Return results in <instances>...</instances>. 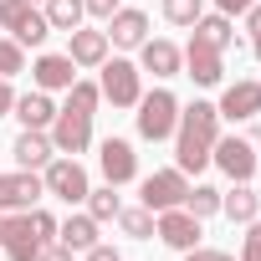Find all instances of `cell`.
<instances>
[{"instance_id": "1", "label": "cell", "mask_w": 261, "mask_h": 261, "mask_svg": "<svg viewBox=\"0 0 261 261\" xmlns=\"http://www.w3.org/2000/svg\"><path fill=\"white\" fill-rule=\"evenodd\" d=\"M215 139H220V113H215V102H200V97H195L190 108H179V128H174V169L200 174V169L210 164Z\"/></svg>"}, {"instance_id": "22", "label": "cell", "mask_w": 261, "mask_h": 261, "mask_svg": "<svg viewBox=\"0 0 261 261\" xmlns=\"http://www.w3.org/2000/svg\"><path fill=\"white\" fill-rule=\"evenodd\" d=\"M190 31H195L190 41H200V46H215V51L236 46V31H230V16H220V11H215V16H200V21H195Z\"/></svg>"}, {"instance_id": "24", "label": "cell", "mask_w": 261, "mask_h": 261, "mask_svg": "<svg viewBox=\"0 0 261 261\" xmlns=\"http://www.w3.org/2000/svg\"><path fill=\"white\" fill-rule=\"evenodd\" d=\"M97 102H102V87H97V82L77 77V82L67 87V113H82V118H92V113H97Z\"/></svg>"}, {"instance_id": "16", "label": "cell", "mask_w": 261, "mask_h": 261, "mask_svg": "<svg viewBox=\"0 0 261 261\" xmlns=\"http://www.w3.org/2000/svg\"><path fill=\"white\" fill-rule=\"evenodd\" d=\"M185 77H195V87H220V77H225V51L190 41V46H185Z\"/></svg>"}, {"instance_id": "15", "label": "cell", "mask_w": 261, "mask_h": 261, "mask_svg": "<svg viewBox=\"0 0 261 261\" xmlns=\"http://www.w3.org/2000/svg\"><path fill=\"white\" fill-rule=\"evenodd\" d=\"M139 72H154L159 82H164V77H179V72H185V51H179L174 41H164V36H149V41L139 46Z\"/></svg>"}, {"instance_id": "18", "label": "cell", "mask_w": 261, "mask_h": 261, "mask_svg": "<svg viewBox=\"0 0 261 261\" xmlns=\"http://www.w3.org/2000/svg\"><path fill=\"white\" fill-rule=\"evenodd\" d=\"M67 57L77 67H102L108 62V31H87V26L67 31Z\"/></svg>"}, {"instance_id": "37", "label": "cell", "mask_w": 261, "mask_h": 261, "mask_svg": "<svg viewBox=\"0 0 261 261\" xmlns=\"http://www.w3.org/2000/svg\"><path fill=\"white\" fill-rule=\"evenodd\" d=\"M72 256H77V251H67L62 241H51V246H41V256H36V261H72Z\"/></svg>"}, {"instance_id": "13", "label": "cell", "mask_w": 261, "mask_h": 261, "mask_svg": "<svg viewBox=\"0 0 261 261\" xmlns=\"http://www.w3.org/2000/svg\"><path fill=\"white\" fill-rule=\"evenodd\" d=\"M97 164H102V179H108V185L139 179V154H134L128 139H102V144H97Z\"/></svg>"}, {"instance_id": "32", "label": "cell", "mask_w": 261, "mask_h": 261, "mask_svg": "<svg viewBox=\"0 0 261 261\" xmlns=\"http://www.w3.org/2000/svg\"><path fill=\"white\" fill-rule=\"evenodd\" d=\"M241 261H261V215L246 225V241H241Z\"/></svg>"}, {"instance_id": "25", "label": "cell", "mask_w": 261, "mask_h": 261, "mask_svg": "<svg viewBox=\"0 0 261 261\" xmlns=\"http://www.w3.org/2000/svg\"><path fill=\"white\" fill-rule=\"evenodd\" d=\"M185 210H190L195 220L220 215V190H215V185H190V190H185Z\"/></svg>"}, {"instance_id": "36", "label": "cell", "mask_w": 261, "mask_h": 261, "mask_svg": "<svg viewBox=\"0 0 261 261\" xmlns=\"http://www.w3.org/2000/svg\"><path fill=\"white\" fill-rule=\"evenodd\" d=\"M82 11H87V16H97V21H108V16L118 11V0H82Z\"/></svg>"}, {"instance_id": "35", "label": "cell", "mask_w": 261, "mask_h": 261, "mask_svg": "<svg viewBox=\"0 0 261 261\" xmlns=\"http://www.w3.org/2000/svg\"><path fill=\"white\" fill-rule=\"evenodd\" d=\"M185 261H236L230 251H215V246H195V251H185Z\"/></svg>"}, {"instance_id": "29", "label": "cell", "mask_w": 261, "mask_h": 261, "mask_svg": "<svg viewBox=\"0 0 261 261\" xmlns=\"http://www.w3.org/2000/svg\"><path fill=\"white\" fill-rule=\"evenodd\" d=\"M200 16H205L200 0H164V21H169V26H195Z\"/></svg>"}, {"instance_id": "20", "label": "cell", "mask_w": 261, "mask_h": 261, "mask_svg": "<svg viewBox=\"0 0 261 261\" xmlns=\"http://www.w3.org/2000/svg\"><path fill=\"white\" fill-rule=\"evenodd\" d=\"M26 128H51V118H57V102H51V92H41V87H31V92H16V108H11Z\"/></svg>"}, {"instance_id": "41", "label": "cell", "mask_w": 261, "mask_h": 261, "mask_svg": "<svg viewBox=\"0 0 261 261\" xmlns=\"http://www.w3.org/2000/svg\"><path fill=\"white\" fill-rule=\"evenodd\" d=\"M251 51H256V62H261V36H256V41H251Z\"/></svg>"}, {"instance_id": "28", "label": "cell", "mask_w": 261, "mask_h": 261, "mask_svg": "<svg viewBox=\"0 0 261 261\" xmlns=\"http://www.w3.org/2000/svg\"><path fill=\"white\" fill-rule=\"evenodd\" d=\"M46 36H51V26H46V11L36 6V11H31L21 26H16V41H21V46H41Z\"/></svg>"}, {"instance_id": "42", "label": "cell", "mask_w": 261, "mask_h": 261, "mask_svg": "<svg viewBox=\"0 0 261 261\" xmlns=\"http://www.w3.org/2000/svg\"><path fill=\"white\" fill-rule=\"evenodd\" d=\"M0 236H6V210H0Z\"/></svg>"}, {"instance_id": "40", "label": "cell", "mask_w": 261, "mask_h": 261, "mask_svg": "<svg viewBox=\"0 0 261 261\" xmlns=\"http://www.w3.org/2000/svg\"><path fill=\"white\" fill-rule=\"evenodd\" d=\"M246 31H251V41H256V36H261V0H256V6H251V11H246Z\"/></svg>"}, {"instance_id": "8", "label": "cell", "mask_w": 261, "mask_h": 261, "mask_svg": "<svg viewBox=\"0 0 261 261\" xmlns=\"http://www.w3.org/2000/svg\"><path fill=\"white\" fill-rule=\"evenodd\" d=\"M46 195L36 169H16V174H0V210L16 215V210H36V200Z\"/></svg>"}, {"instance_id": "3", "label": "cell", "mask_w": 261, "mask_h": 261, "mask_svg": "<svg viewBox=\"0 0 261 261\" xmlns=\"http://www.w3.org/2000/svg\"><path fill=\"white\" fill-rule=\"evenodd\" d=\"M102 72V102H113V108H139V97H144V72L128 62V57H113V62H102L97 67Z\"/></svg>"}, {"instance_id": "21", "label": "cell", "mask_w": 261, "mask_h": 261, "mask_svg": "<svg viewBox=\"0 0 261 261\" xmlns=\"http://www.w3.org/2000/svg\"><path fill=\"white\" fill-rule=\"evenodd\" d=\"M57 241L67 251H87V246H97V220L87 210L82 215H67V220H57Z\"/></svg>"}, {"instance_id": "19", "label": "cell", "mask_w": 261, "mask_h": 261, "mask_svg": "<svg viewBox=\"0 0 261 261\" xmlns=\"http://www.w3.org/2000/svg\"><path fill=\"white\" fill-rule=\"evenodd\" d=\"M220 215L236 225H251L261 215V195L251 190V179H236V190H220Z\"/></svg>"}, {"instance_id": "23", "label": "cell", "mask_w": 261, "mask_h": 261, "mask_svg": "<svg viewBox=\"0 0 261 261\" xmlns=\"http://www.w3.org/2000/svg\"><path fill=\"white\" fill-rule=\"evenodd\" d=\"M41 11H46V26H51V31H77L82 16H87V11H82V0H46Z\"/></svg>"}, {"instance_id": "9", "label": "cell", "mask_w": 261, "mask_h": 261, "mask_svg": "<svg viewBox=\"0 0 261 261\" xmlns=\"http://www.w3.org/2000/svg\"><path fill=\"white\" fill-rule=\"evenodd\" d=\"M149 41V16L139 11V6H118L113 16H108V46H118V51H139Z\"/></svg>"}, {"instance_id": "10", "label": "cell", "mask_w": 261, "mask_h": 261, "mask_svg": "<svg viewBox=\"0 0 261 261\" xmlns=\"http://www.w3.org/2000/svg\"><path fill=\"white\" fill-rule=\"evenodd\" d=\"M41 236L31 230V210H16V215H6V236H0V251H6L11 261H36L41 256Z\"/></svg>"}, {"instance_id": "5", "label": "cell", "mask_w": 261, "mask_h": 261, "mask_svg": "<svg viewBox=\"0 0 261 261\" xmlns=\"http://www.w3.org/2000/svg\"><path fill=\"white\" fill-rule=\"evenodd\" d=\"M200 225H205V220H195L185 205H174V210H159V215H154V236H159L169 251H195V246H200V236H205Z\"/></svg>"}, {"instance_id": "17", "label": "cell", "mask_w": 261, "mask_h": 261, "mask_svg": "<svg viewBox=\"0 0 261 261\" xmlns=\"http://www.w3.org/2000/svg\"><path fill=\"white\" fill-rule=\"evenodd\" d=\"M11 154H16V164H21V169H46V164L57 159L46 128H21V139L11 144Z\"/></svg>"}, {"instance_id": "12", "label": "cell", "mask_w": 261, "mask_h": 261, "mask_svg": "<svg viewBox=\"0 0 261 261\" xmlns=\"http://www.w3.org/2000/svg\"><path fill=\"white\" fill-rule=\"evenodd\" d=\"M215 113H220V118H230V123H251V118H261V82H251V77L230 82V87L220 92Z\"/></svg>"}, {"instance_id": "4", "label": "cell", "mask_w": 261, "mask_h": 261, "mask_svg": "<svg viewBox=\"0 0 261 261\" xmlns=\"http://www.w3.org/2000/svg\"><path fill=\"white\" fill-rule=\"evenodd\" d=\"M41 185H46V195H57V200H67V205H82L87 190H92L87 169H82L72 154H67V159H51V164L41 169Z\"/></svg>"}, {"instance_id": "14", "label": "cell", "mask_w": 261, "mask_h": 261, "mask_svg": "<svg viewBox=\"0 0 261 261\" xmlns=\"http://www.w3.org/2000/svg\"><path fill=\"white\" fill-rule=\"evenodd\" d=\"M31 82H36L41 92H67V87L77 82V62H72L67 51H41V57L31 62Z\"/></svg>"}, {"instance_id": "33", "label": "cell", "mask_w": 261, "mask_h": 261, "mask_svg": "<svg viewBox=\"0 0 261 261\" xmlns=\"http://www.w3.org/2000/svg\"><path fill=\"white\" fill-rule=\"evenodd\" d=\"M31 230H36V236L51 246V241H57V215H46V210H31Z\"/></svg>"}, {"instance_id": "31", "label": "cell", "mask_w": 261, "mask_h": 261, "mask_svg": "<svg viewBox=\"0 0 261 261\" xmlns=\"http://www.w3.org/2000/svg\"><path fill=\"white\" fill-rule=\"evenodd\" d=\"M31 11H36V6H26V0H0V26H6V31L16 36V26H21Z\"/></svg>"}, {"instance_id": "30", "label": "cell", "mask_w": 261, "mask_h": 261, "mask_svg": "<svg viewBox=\"0 0 261 261\" xmlns=\"http://www.w3.org/2000/svg\"><path fill=\"white\" fill-rule=\"evenodd\" d=\"M16 72H26V46L16 36H6L0 41V77H16Z\"/></svg>"}, {"instance_id": "27", "label": "cell", "mask_w": 261, "mask_h": 261, "mask_svg": "<svg viewBox=\"0 0 261 261\" xmlns=\"http://www.w3.org/2000/svg\"><path fill=\"white\" fill-rule=\"evenodd\" d=\"M118 225H123V236L128 241H154V210H144V205H134V210H118Z\"/></svg>"}, {"instance_id": "43", "label": "cell", "mask_w": 261, "mask_h": 261, "mask_svg": "<svg viewBox=\"0 0 261 261\" xmlns=\"http://www.w3.org/2000/svg\"><path fill=\"white\" fill-rule=\"evenodd\" d=\"M26 6H46V0H26Z\"/></svg>"}, {"instance_id": "6", "label": "cell", "mask_w": 261, "mask_h": 261, "mask_svg": "<svg viewBox=\"0 0 261 261\" xmlns=\"http://www.w3.org/2000/svg\"><path fill=\"white\" fill-rule=\"evenodd\" d=\"M185 190H190V174L185 169H154L149 179H144V210H174V205H185Z\"/></svg>"}, {"instance_id": "26", "label": "cell", "mask_w": 261, "mask_h": 261, "mask_svg": "<svg viewBox=\"0 0 261 261\" xmlns=\"http://www.w3.org/2000/svg\"><path fill=\"white\" fill-rule=\"evenodd\" d=\"M87 215L102 225V220H118V210H123V200H118V185H102V190H87Z\"/></svg>"}, {"instance_id": "2", "label": "cell", "mask_w": 261, "mask_h": 261, "mask_svg": "<svg viewBox=\"0 0 261 261\" xmlns=\"http://www.w3.org/2000/svg\"><path fill=\"white\" fill-rule=\"evenodd\" d=\"M134 123H139V139H149V144H164V139H174V128H179V97H174L169 87H154V92H144V97H139V113H134Z\"/></svg>"}, {"instance_id": "11", "label": "cell", "mask_w": 261, "mask_h": 261, "mask_svg": "<svg viewBox=\"0 0 261 261\" xmlns=\"http://www.w3.org/2000/svg\"><path fill=\"white\" fill-rule=\"evenodd\" d=\"M210 164H215L225 179H251V174H256V149H251V139H215Z\"/></svg>"}, {"instance_id": "38", "label": "cell", "mask_w": 261, "mask_h": 261, "mask_svg": "<svg viewBox=\"0 0 261 261\" xmlns=\"http://www.w3.org/2000/svg\"><path fill=\"white\" fill-rule=\"evenodd\" d=\"M251 6H256V0H215V11H220V16H246Z\"/></svg>"}, {"instance_id": "7", "label": "cell", "mask_w": 261, "mask_h": 261, "mask_svg": "<svg viewBox=\"0 0 261 261\" xmlns=\"http://www.w3.org/2000/svg\"><path fill=\"white\" fill-rule=\"evenodd\" d=\"M51 149L57 154H82V149H92V118H82V113H67V108H57V118H51Z\"/></svg>"}, {"instance_id": "39", "label": "cell", "mask_w": 261, "mask_h": 261, "mask_svg": "<svg viewBox=\"0 0 261 261\" xmlns=\"http://www.w3.org/2000/svg\"><path fill=\"white\" fill-rule=\"evenodd\" d=\"M11 108H16V87L11 77H0V118H11Z\"/></svg>"}, {"instance_id": "34", "label": "cell", "mask_w": 261, "mask_h": 261, "mask_svg": "<svg viewBox=\"0 0 261 261\" xmlns=\"http://www.w3.org/2000/svg\"><path fill=\"white\" fill-rule=\"evenodd\" d=\"M82 261H123V256H118V246L97 241V246H87V251H82Z\"/></svg>"}]
</instances>
